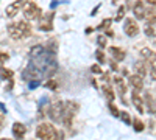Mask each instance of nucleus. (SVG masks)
I'll return each instance as SVG.
<instances>
[{"mask_svg": "<svg viewBox=\"0 0 156 140\" xmlns=\"http://www.w3.org/2000/svg\"><path fill=\"white\" fill-rule=\"evenodd\" d=\"M8 33L12 39H22L31 34V27L27 20H19L16 23L8 25Z\"/></svg>", "mask_w": 156, "mask_h": 140, "instance_id": "1", "label": "nucleus"}, {"mask_svg": "<svg viewBox=\"0 0 156 140\" xmlns=\"http://www.w3.org/2000/svg\"><path fill=\"white\" fill-rule=\"evenodd\" d=\"M78 109H80V106H78V103H75V101H67V103H64V106H62V115H61V123L66 126V128H69V126L72 125V120L76 115Z\"/></svg>", "mask_w": 156, "mask_h": 140, "instance_id": "2", "label": "nucleus"}, {"mask_svg": "<svg viewBox=\"0 0 156 140\" xmlns=\"http://www.w3.org/2000/svg\"><path fill=\"white\" fill-rule=\"evenodd\" d=\"M36 137L44 140H55L59 137V132L51 123H41L36 128Z\"/></svg>", "mask_w": 156, "mask_h": 140, "instance_id": "3", "label": "nucleus"}, {"mask_svg": "<svg viewBox=\"0 0 156 140\" xmlns=\"http://www.w3.org/2000/svg\"><path fill=\"white\" fill-rule=\"evenodd\" d=\"M23 16L27 20H37L42 16V9L39 8L34 2H27L23 5Z\"/></svg>", "mask_w": 156, "mask_h": 140, "instance_id": "4", "label": "nucleus"}, {"mask_svg": "<svg viewBox=\"0 0 156 140\" xmlns=\"http://www.w3.org/2000/svg\"><path fill=\"white\" fill-rule=\"evenodd\" d=\"M123 31H125V34L129 36V37L137 36V34H139V25H137V22H136L134 19H131V17H128V19L123 22Z\"/></svg>", "mask_w": 156, "mask_h": 140, "instance_id": "5", "label": "nucleus"}, {"mask_svg": "<svg viewBox=\"0 0 156 140\" xmlns=\"http://www.w3.org/2000/svg\"><path fill=\"white\" fill-rule=\"evenodd\" d=\"M62 106H64V103H61V101H55V103L50 106V109H48V117L53 120V121H61Z\"/></svg>", "mask_w": 156, "mask_h": 140, "instance_id": "6", "label": "nucleus"}, {"mask_svg": "<svg viewBox=\"0 0 156 140\" xmlns=\"http://www.w3.org/2000/svg\"><path fill=\"white\" fill-rule=\"evenodd\" d=\"M41 17H42V16H41ZM53 17H55L53 12H48V14H45V16L41 19V22H39V30H41V31H51V30H53Z\"/></svg>", "mask_w": 156, "mask_h": 140, "instance_id": "7", "label": "nucleus"}, {"mask_svg": "<svg viewBox=\"0 0 156 140\" xmlns=\"http://www.w3.org/2000/svg\"><path fill=\"white\" fill-rule=\"evenodd\" d=\"M27 3V0H16V2H12V3H9L8 6H6V9H5V12H6V16L8 17H14L17 12H19V9H22L23 8V5Z\"/></svg>", "mask_w": 156, "mask_h": 140, "instance_id": "8", "label": "nucleus"}, {"mask_svg": "<svg viewBox=\"0 0 156 140\" xmlns=\"http://www.w3.org/2000/svg\"><path fill=\"white\" fill-rule=\"evenodd\" d=\"M129 84H131V86L134 87V90H137V92L144 90V78H142V76H139L137 73H134V75L129 76Z\"/></svg>", "mask_w": 156, "mask_h": 140, "instance_id": "9", "label": "nucleus"}, {"mask_svg": "<svg viewBox=\"0 0 156 140\" xmlns=\"http://www.w3.org/2000/svg\"><path fill=\"white\" fill-rule=\"evenodd\" d=\"M133 12H134L136 19H144L145 6H144V2H142V0H136V3L133 5Z\"/></svg>", "mask_w": 156, "mask_h": 140, "instance_id": "10", "label": "nucleus"}, {"mask_svg": "<svg viewBox=\"0 0 156 140\" xmlns=\"http://www.w3.org/2000/svg\"><path fill=\"white\" fill-rule=\"evenodd\" d=\"M25 134H27V128H25L22 123L16 121L14 125H12V135H14L16 138H23Z\"/></svg>", "mask_w": 156, "mask_h": 140, "instance_id": "11", "label": "nucleus"}, {"mask_svg": "<svg viewBox=\"0 0 156 140\" xmlns=\"http://www.w3.org/2000/svg\"><path fill=\"white\" fill-rule=\"evenodd\" d=\"M109 52H111V55L114 56V59L115 61H123L125 59V52L122 48H119V47H109Z\"/></svg>", "mask_w": 156, "mask_h": 140, "instance_id": "12", "label": "nucleus"}, {"mask_svg": "<svg viewBox=\"0 0 156 140\" xmlns=\"http://www.w3.org/2000/svg\"><path fill=\"white\" fill-rule=\"evenodd\" d=\"M131 98H133V103H134V106H136V109L140 112V114H144V101H142V98L137 95V90H134L133 94H131Z\"/></svg>", "mask_w": 156, "mask_h": 140, "instance_id": "13", "label": "nucleus"}, {"mask_svg": "<svg viewBox=\"0 0 156 140\" xmlns=\"http://www.w3.org/2000/svg\"><path fill=\"white\" fill-rule=\"evenodd\" d=\"M147 61L150 62V73H151V78L153 80H156V53L154 52H151V55L147 58Z\"/></svg>", "mask_w": 156, "mask_h": 140, "instance_id": "14", "label": "nucleus"}, {"mask_svg": "<svg viewBox=\"0 0 156 140\" xmlns=\"http://www.w3.org/2000/svg\"><path fill=\"white\" fill-rule=\"evenodd\" d=\"M144 19H145L150 25H153V23L156 22V9H154V5H153V8L145 9V16H144Z\"/></svg>", "mask_w": 156, "mask_h": 140, "instance_id": "15", "label": "nucleus"}, {"mask_svg": "<svg viewBox=\"0 0 156 140\" xmlns=\"http://www.w3.org/2000/svg\"><path fill=\"white\" fill-rule=\"evenodd\" d=\"M134 72L139 75V76H142V78H144V76L147 75V67H145V64L142 61H137L136 64H134Z\"/></svg>", "mask_w": 156, "mask_h": 140, "instance_id": "16", "label": "nucleus"}, {"mask_svg": "<svg viewBox=\"0 0 156 140\" xmlns=\"http://www.w3.org/2000/svg\"><path fill=\"white\" fill-rule=\"evenodd\" d=\"M114 81H115V84H117V86H119V94H120V97H123V95L126 94V86H125L123 80L120 78V76H115Z\"/></svg>", "mask_w": 156, "mask_h": 140, "instance_id": "17", "label": "nucleus"}, {"mask_svg": "<svg viewBox=\"0 0 156 140\" xmlns=\"http://www.w3.org/2000/svg\"><path fill=\"white\" fill-rule=\"evenodd\" d=\"M103 92H105V97H106V100L109 101V103H111V101H114V92H112V87L111 86H103Z\"/></svg>", "mask_w": 156, "mask_h": 140, "instance_id": "18", "label": "nucleus"}, {"mask_svg": "<svg viewBox=\"0 0 156 140\" xmlns=\"http://www.w3.org/2000/svg\"><path fill=\"white\" fill-rule=\"evenodd\" d=\"M0 78H3V80H11V78H12V70L5 69V67H0Z\"/></svg>", "mask_w": 156, "mask_h": 140, "instance_id": "19", "label": "nucleus"}, {"mask_svg": "<svg viewBox=\"0 0 156 140\" xmlns=\"http://www.w3.org/2000/svg\"><path fill=\"white\" fill-rule=\"evenodd\" d=\"M133 126H134V131H136V132H142V131H144V128H145L144 123H142L139 118H134V120H133Z\"/></svg>", "mask_w": 156, "mask_h": 140, "instance_id": "20", "label": "nucleus"}, {"mask_svg": "<svg viewBox=\"0 0 156 140\" xmlns=\"http://www.w3.org/2000/svg\"><path fill=\"white\" fill-rule=\"evenodd\" d=\"M44 87L45 89H50V90H56V89H58V83L55 80H48V81L44 83Z\"/></svg>", "mask_w": 156, "mask_h": 140, "instance_id": "21", "label": "nucleus"}, {"mask_svg": "<svg viewBox=\"0 0 156 140\" xmlns=\"http://www.w3.org/2000/svg\"><path fill=\"white\" fill-rule=\"evenodd\" d=\"M145 103H147V106L150 108V111H154V100H153V97H151V94H145Z\"/></svg>", "mask_w": 156, "mask_h": 140, "instance_id": "22", "label": "nucleus"}, {"mask_svg": "<svg viewBox=\"0 0 156 140\" xmlns=\"http://www.w3.org/2000/svg\"><path fill=\"white\" fill-rule=\"evenodd\" d=\"M119 117H120V120L123 121V123H126V125H131V117H129V114L128 112H119Z\"/></svg>", "mask_w": 156, "mask_h": 140, "instance_id": "23", "label": "nucleus"}, {"mask_svg": "<svg viewBox=\"0 0 156 140\" xmlns=\"http://www.w3.org/2000/svg\"><path fill=\"white\" fill-rule=\"evenodd\" d=\"M106 42H108V39L105 36H98L97 37V44H98L100 48H106Z\"/></svg>", "mask_w": 156, "mask_h": 140, "instance_id": "24", "label": "nucleus"}, {"mask_svg": "<svg viewBox=\"0 0 156 140\" xmlns=\"http://www.w3.org/2000/svg\"><path fill=\"white\" fill-rule=\"evenodd\" d=\"M95 58L98 61V64H105V53H103L101 50H97L95 52Z\"/></svg>", "mask_w": 156, "mask_h": 140, "instance_id": "25", "label": "nucleus"}, {"mask_svg": "<svg viewBox=\"0 0 156 140\" xmlns=\"http://www.w3.org/2000/svg\"><path fill=\"white\" fill-rule=\"evenodd\" d=\"M144 33H145L147 36H150V37H156V31H154V28L151 27V25H148V27H145Z\"/></svg>", "mask_w": 156, "mask_h": 140, "instance_id": "26", "label": "nucleus"}, {"mask_svg": "<svg viewBox=\"0 0 156 140\" xmlns=\"http://www.w3.org/2000/svg\"><path fill=\"white\" fill-rule=\"evenodd\" d=\"M123 16H125V6H120V8H119V11H117L115 20H117V22H120V20L123 19Z\"/></svg>", "mask_w": 156, "mask_h": 140, "instance_id": "27", "label": "nucleus"}, {"mask_svg": "<svg viewBox=\"0 0 156 140\" xmlns=\"http://www.w3.org/2000/svg\"><path fill=\"white\" fill-rule=\"evenodd\" d=\"M111 23H112V20H111V19H106V20H103V22L100 23L98 28H100V30H106V28L111 27Z\"/></svg>", "mask_w": 156, "mask_h": 140, "instance_id": "28", "label": "nucleus"}, {"mask_svg": "<svg viewBox=\"0 0 156 140\" xmlns=\"http://www.w3.org/2000/svg\"><path fill=\"white\" fill-rule=\"evenodd\" d=\"M109 111H111V114H112V115L114 117H119V109H117L115 106H114V103H112V101H111V103H109Z\"/></svg>", "mask_w": 156, "mask_h": 140, "instance_id": "29", "label": "nucleus"}, {"mask_svg": "<svg viewBox=\"0 0 156 140\" xmlns=\"http://www.w3.org/2000/svg\"><path fill=\"white\" fill-rule=\"evenodd\" d=\"M150 55H151V50H150V48H142V50H140V56L144 58V59H147Z\"/></svg>", "mask_w": 156, "mask_h": 140, "instance_id": "30", "label": "nucleus"}, {"mask_svg": "<svg viewBox=\"0 0 156 140\" xmlns=\"http://www.w3.org/2000/svg\"><path fill=\"white\" fill-rule=\"evenodd\" d=\"M8 58H9V55H8V53L0 52V66H2L3 62H6V61H8Z\"/></svg>", "mask_w": 156, "mask_h": 140, "instance_id": "31", "label": "nucleus"}, {"mask_svg": "<svg viewBox=\"0 0 156 140\" xmlns=\"http://www.w3.org/2000/svg\"><path fill=\"white\" fill-rule=\"evenodd\" d=\"M90 70H92V73H101V69H100V66H92L90 67Z\"/></svg>", "mask_w": 156, "mask_h": 140, "instance_id": "32", "label": "nucleus"}, {"mask_svg": "<svg viewBox=\"0 0 156 140\" xmlns=\"http://www.w3.org/2000/svg\"><path fill=\"white\" fill-rule=\"evenodd\" d=\"M111 69L112 70H119V67H117V61H111Z\"/></svg>", "mask_w": 156, "mask_h": 140, "instance_id": "33", "label": "nucleus"}, {"mask_svg": "<svg viewBox=\"0 0 156 140\" xmlns=\"http://www.w3.org/2000/svg\"><path fill=\"white\" fill-rule=\"evenodd\" d=\"M3 118H5V117H3V114L0 112V129H2V126H3Z\"/></svg>", "mask_w": 156, "mask_h": 140, "instance_id": "34", "label": "nucleus"}, {"mask_svg": "<svg viewBox=\"0 0 156 140\" xmlns=\"http://www.w3.org/2000/svg\"><path fill=\"white\" fill-rule=\"evenodd\" d=\"M147 2H148L150 5H156V0H147Z\"/></svg>", "mask_w": 156, "mask_h": 140, "instance_id": "35", "label": "nucleus"}, {"mask_svg": "<svg viewBox=\"0 0 156 140\" xmlns=\"http://www.w3.org/2000/svg\"><path fill=\"white\" fill-rule=\"evenodd\" d=\"M37 84H39V83H37V81H34V83H31V84H30V87H36Z\"/></svg>", "mask_w": 156, "mask_h": 140, "instance_id": "36", "label": "nucleus"}, {"mask_svg": "<svg viewBox=\"0 0 156 140\" xmlns=\"http://www.w3.org/2000/svg\"><path fill=\"white\" fill-rule=\"evenodd\" d=\"M112 3H119V0H112Z\"/></svg>", "mask_w": 156, "mask_h": 140, "instance_id": "37", "label": "nucleus"}]
</instances>
